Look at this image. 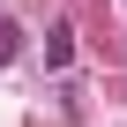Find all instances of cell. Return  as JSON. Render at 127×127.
Instances as JSON below:
<instances>
[{"label":"cell","instance_id":"cell-2","mask_svg":"<svg viewBox=\"0 0 127 127\" xmlns=\"http://www.w3.org/2000/svg\"><path fill=\"white\" fill-rule=\"evenodd\" d=\"M15 52H23V30H15V23H0V60H15Z\"/></svg>","mask_w":127,"mask_h":127},{"label":"cell","instance_id":"cell-1","mask_svg":"<svg viewBox=\"0 0 127 127\" xmlns=\"http://www.w3.org/2000/svg\"><path fill=\"white\" fill-rule=\"evenodd\" d=\"M67 60H75V30H52L45 37V67H67Z\"/></svg>","mask_w":127,"mask_h":127}]
</instances>
